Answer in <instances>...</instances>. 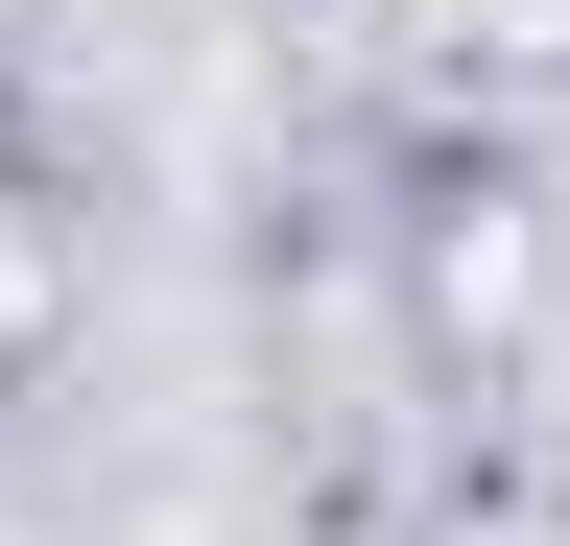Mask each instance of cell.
Listing matches in <instances>:
<instances>
[{
	"instance_id": "1",
	"label": "cell",
	"mask_w": 570,
	"mask_h": 546,
	"mask_svg": "<svg viewBox=\"0 0 570 546\" xmlns=\"http://www.w3.org/2000/svg\"><path fill=\"white\" fill-rule=\"evenodd\" d=\"M48 332V238H24V190H0V357Z\"/></svg>"
}]
</instances>
